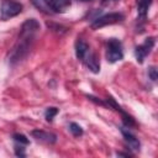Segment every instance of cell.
<instances>
[{
    "mask_svg": "<svg viewBox=\"0 0 158 158\" xmlns=\"http://www.w3.org/2000/svg\"><path fill=\"white\" fill-rule=\"evenodd\" d=\"M38 30H40V22L36 19H27L22 23L17 42L15 43L14 48L9 54V60L11 64H16L28 56Z\"/></svg>",
    "mask_w": 158,
    "mask_h": 158,
    "instance_id": "1",
    "label": "cell"
},
{
    "mask_svg": "<svg viewBox=\"0 0 158 158\" xmlns=\"http://www.w3.org/2000/svg\"><path fill=\"white\" fill-rule=\"evenodd\" d=\"M22 4L15 0H2L0 4V19L6 21L22 12Z\"/></svg>",
    "mask_w": 158,
    "mask_h": 158,
    "instance_id": "2",
    "label": "cell"
},
{
    "mask_svg": "<svg viewBox=\"0 0 158 158\" xmlns=\"http://www.w3.org/2000/svg\"><path fill=\"white\" fill-rule=\"evenodd\" d=\"M123 58L122 43L117 38H110L106 43V59L109 63H116Z\"/></svg>",
    "mask_w": 158,
    "mask_h": 158,
    "instance_id": "3",
    "label": "cell"
},
{
    "mask_svg": "<svg viewBox=\"0 0 158 158\" xmlns=\"http://www.w3.org/2000/svg\"><path fill=\"white\" fill-rule=\"evenodd\" d=\"M123 19H125L123 15L120 12H110V14H106V15H102L100 17L94 19L90 27L93 30H98V28H101V27L107 26V25H114V23L121 22Z\"/></svg>",
    "mask_w": 158,
    "mask_h": 158,
    "instance_id": "4",
    "label": "cell"
},
{
    "mask_svg": "<svg viewBox=\"0 0 158 158\" xmlns=\"http://www.w3.org/2000/svg\"><path fill=\"white\" fill-rule=\"evenodd\" d=\"M154 37H148V38H146V41L142 43V44H139V46H137L136 47V49H135V56H136V59H137V62L138 63H143V60L146 59V57L151 53V51L153 49V47H154Z\"/></svg>",
    "mask_w": 158,
    "mask_h": 158,
    "instance_id": "5",
    "label": "cell"
},
{
    "mask_svg": "<svg viewBox=\"0 0 158 158\" xmlns=\"http://www.w3.org/2000/svg\"><path fill=\"white\" fill-rule=\"evenodd\" d=\"M106 105H109V106H111V107H114L117 112H120L121 114V116H122V121H123V123H125V126L126 127H132V126H135L136 125V122H135V120H133V117L131 116V115H128L125 110H122V107L111 98V96H107V99H106Z\"/></svg>",
    "mask_w": 158,
    "mask_h": 158,
    "instance_id": "6",
    "label": "cell"
},
{
    "mask_svg": "<svg viewBox=\"0 0 158 158\" xmlns=\"http://www.w3.org/2000/svg\"><path fill=\"white\" fill-rule=\"evenodd\" d=\"M84 62V64L93 72V73H99L100 72V60H99V57L95 52H93L90 48L89 51L85 53V56L83 57L81 59Z\"/></svg>",
    "mask_w": 158,
    "mask_h": 158,
    "instance_id": "7",
    "label": "cell"
},
{
    "mask_svg": "<svg viewBox=\"0 0 158 158\" xmlns=\"http://www.w3.org/2000/svg\"><path fill=\"white\" fill-rule=\"evenodd\" d=\"M31 135L36 141H38L41 143H46V144H53L57 141V136L54 133L47 132L43 130H33L31 132Z\"/></svg>",
    "mask_w": 158,
    "mask_h": 158,
    "instance_id": "8",
    "label": "cell"
},
{
    "mask_svg": "<svg viewBox=\"0 0 158 158\" xmlns=\"http://www.w3.org/2000/svg\"><path fill=\"white\" fill-rule=\"evenodd\" d=\"M47 9L52 10L53 12L62 14L70 6V0H43Z\"/></svg>",
    "mask_w": 158,
    "mask_h": 158,
    "instance_id": "9",
    "label": "cell"
},
{
    "mask_svg": "<svg viewBox=\"0 0 158 158\" xmlns=\"http://www.w3.org/2000/svg\"><path fill=\"white\" fill-rule=\"evenodd\" d=\"M120 131H121V133H122V136L125 138V142L130 147V149H132V151H139L141 143H139L138 138L128 130V127L127 128L126 127H120Z\"/></svg>",
    "mask_w": 158,
    "mask_h": 158,
    "instance_id": "10",
    "label": "cell"
},
{
    "mask_svg": "<svg viewBox=\"0 0 158 158\" xmlns=\"http://www.w3.org/2000/svg\"><path fill=\"white\" fill-rule=\"evenodd\" d=\"M152 4V0H136V5H137V14H138V19L141 21H144L148 14V9Z\"/></svg>",
    "mask_w": 158,
    "mask_h": 158,
    "instance_id": "11",
    "label": "cell"
},
{
    "mask_svg": "<svg viewBox=\"0 0 158 158\" xmlns=\"http://www.w3.org/2000/svg\"><path fill=\"white\" fill-rule=\"evenodd\" d=\"M89 44L81 40V38H78L77 42H75V56L78 59H83V57L85 56V53L89 51Z\"/></svg>",
    "mask_w": 158,
    "mask_h": 158,
    "instance_id": "12",
    "label": "cell"
},
{
    "mask_svg": "<svg viewBox=\"0 0 158 158\" xmlns=\"http://www.w3.org/2000/svg\"><path fill=\"white\" fill-rule=\"evenodd\" d=\"M69 131L72 132V135L73 136H75V137H79V136H81L83 135V128L78 125V123H75V122H72L70 125H69Z\"/></svg>",
    "mask_w": 158,
    "mask_h": 158,
    "instance_id": "13",
    "label": "cell"
},
{
    "mask_svg": "<svg viewBox=\"0 0 158 158\" xmlns=\"http://www.w3.org/2000/svg\"><path fill=\"white\" fill-rule=\"evenodd\" d=\"M12 138H14V141L17 143V144H22V146H27L28 143H30V141H28V138L26 137V136H23V135H21V133H15L14 136H12Z\"/></svg>",
    "mask_w": 158,
    "mask_h": 158,
    "instance_id": "14",
    "label": "cell"
},
{
    "mask_svg": "<svg viewBox=\"0 0 158 158\" xmlns=\"http://www.w3.org/2000/svg\"><path fill=\"white\" fill-rule=\"evenodd\" d=\"M57 114H58V109H57V107H48V109L46 110V112H44L46 120L49 121V122H52L53 117H54Z\"/></svg>",
    "mask_w": 158,
    "mask_h": 158,
    "instance_id": "15",
    "label": "cell"
},
{
    "mask_svg": "<svg viewBox=\"0 0 158 158\" xmlns=\"http://www.w3.org/2000/svg\"><path fill=\"white\" fill-rule=\"evenodd\" d=\"M148 75H149V78H151L153 81L157 80V78H158V73H157V68H156L154 65H152V67L148 68Z\"/></svg>",
    "mask_w": 158,
    "mask_h": 158,
    "instance_id": "16",
    "label": "cell"
},
{
    "mask_svg": "<svg viewBox=\"0 0 158 158\" xmlns=\"http://www.w3.org/2000/svg\"><path fill=\"white\" fill-rule=\"evenodd\" d=\"M15 154L17 157H26V152L22 144H16L15 146Z\"/></svg>",
    "mask_w": 158,
    "mask_h": 158,
    "instance_id": "17",
    "label": "cell"
},
{
    "mask_svg": "<svg viewBox=\"0 0 158 158\" xmlns=\"http://www.w3.org/2000/svg\"><path fill=\"white\" fill-rule=\"evenodd\" d=\"M115 1H118V0H102V4L107 5V4H111V2H115Z\"/></svg>",
    "mask_w": 158,
    "mask_h": 158,
    "instance_id": "18",
    "label": "cell"
},
{
    "mask_svg": "<svg viewBox=\"0 0 158 158\" xmlns=\"http://www.w3.org/2000/svg\"><path fill=\"white\" fill-rule=\"evenodd\" d=\"M116 154H117V156H123V157H128V156H130L128 153H121V152H117Z\"/></svg>",
    "mask_w": 158,
    "mask_h": 158,
    "instance_id": "19",
    "label": "cell"
},
{
    "mask_svg": "<svg viewBox=\"0 0 158 158\" xmlns=\"http://www.w3.org/2000/svg\"><path fill=\"white\" fill-rule=\"evenodd\" d=\"M81 1H90V0H81Z\"/></svg>",
    "mask_w": 158,
    "mask_h": 158,
    "instance_id": "20",
    "label": "cell"
}]
</instances>
